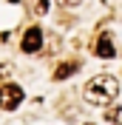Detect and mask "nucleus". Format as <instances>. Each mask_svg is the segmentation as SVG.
<instances>
[{"label": "nucleus", "instance_id": "6", "mask_svg": "<svg viewBox=\"0 0 122 125\" xmlns=\"http://www.w3.org/2000/svg\"><path fill=\"white\" fill-rule=\"evenodd\" d=\"M105 119L111 125H122V105H114V108L105 111Z\"/></svg>", "mask_w": 122, "mask_h": 125}, {"label": "nucleus", "instance_id": "8", "mask_svg": "<svg viewBox=\"0 0 122 125\" xmlns=\"http://www.w3.org/2000/svg\"><path fill=\"white\" fill-rule=\"evenodd\" d=\"M9 77H11V65L3 62V65H0V80H9Z\"/></svg>", "mask_w": 122, "mask_h": 125}, {"label": "nucleus", "instance_id": "4", "mask_svg": "<svg viewBox=\"0 0 122 125\" xmlns=\"http://www.w3.org/2000/svg\"><path fill=\"white\" fill-rule=\"evenodd\" d=\"M94 54L102 57V60H111V57L116 54V48H114V40H111V34L108 31H102L97 37V43H94Z\"/></svg>", "mask_w": 122, "mask_h": 125}, {"label": "nucleus", "instance_id": "1", "mask_svg": "<svg viewBox=\"0 0 122 125\" xmlns=\"http://www.w3.org/2000/svg\"><path fill=\"white\" fill-rule=\"evenodd\" d=\"M82 97L91 105H111V102L119 97V83H116L111 74H97L85 83L82 88Z\"/></svg>", "mask_w": 122, "mask_h": 125}, {"label": "nucleus", "instance_id": "2", "mask_svg": "<svg viewBox=\"0 0 122 125\" xmlns=\"http://www.w3.org/2000/svg\"><path fill=\"white\" fill-rule=\"evenodd\" d=\"M23 102V88L17 83H3L0 85V108L3 111H14Z\"/></svg>", "mask_w": 122, "mask_h": 125}, {"label": "nucleus", "instance_id": "9", "mask_svg": "<svg viewBox=\"0 0 122 125\" xmlns=\"http://www.w3.org/2000/svg\"><path fill=\"white\" fill-rule=\"evenodd\" d=\"M57 3H60V6H80L82 0H57Z\"/></svg>", "mask_w": 122, "mask_h": 125}, {"label": "nucleus", "instance_id": "5", "mask_svg": "<svg viewBox=\"0 0 122 125\" xmlns=\"http://www.w3.org/2000/svg\"><path fill=\"white\" fill-rule=\"evenodd\" d=\"M77 71H80V60H65L54 68V80H65L71 74H77Z\"/></svg>", "mask_w": 122, "mask_h": 125}, {"label": "nucleus", "instance_id": "7", "mask_svg": "<svg viewBox=\"0 0 122 125\" xmlns=\"http://www.w3.org/2000/svg\"><path fill=\"white\" fill-rule=\"evenodd\" d=\"M26 3H29L31 14H46L48 11V0H26Z\"/></svg>", "mask_w": 122, "mask_h": 125}, {"label": "nucleus", "instance_id": "10", "mask_svg": "<svg viewBox=\"0 0 122 125\" xmlns=\"http://www.w3.org/2000/svg\"><path fill=\"white\" fill-rule=\"evenodd\" d=\"M88 125H94V122H88Z\"/></svg>", "mask_w": 122, "mask_h": 125}, {"label": "nucleus", "instance_id": "3", "mask_svg": "<svg viewBox=\"0 0 122 125\" xmlns=\"http://www.w3.org/2000/svg\"><path fill=\"white\" fill-rule=\"evenodd\" d=\"M20 48H23L26 54H37L40 48H43V29H40V26H31V29L23 34Z\"/></svg>", "mask_w": 122, "mask_h": 125}]
</instances>
